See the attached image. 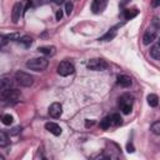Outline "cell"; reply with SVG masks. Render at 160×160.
I'll use <instances>...</instances> for the list:
<instances>
[{
  "label": "cell",
  "mask_w": 160,
  "mask_h": 160,
  "mask_svg": "<svg viewBox=\"0 0 160 160\" xmlns=\"http://www.w3.org/2000/svg\"><path fill=\"white\" fill-rule=\"evenodd\" d=\"M49 61L45 58H34L26 61V66L34 71H42L48 68Z\"/></svg>",
  "instance_id": "cell-1"
},
{
  "label": "cell",
  "mask_w": 160,
  "mask_h": 160,
  "mask_svg": "<svg viewBox=\"0 0 160 160\" xmlns=\"http://www.w3.org/2000/svg\"><path fill=\"white\" fill-rule=\"evenodd\" d=\"M21 96V92L19 90H15V89H8V90H4L0 92V101H4V102H14V101H18Z\"/></svg>",
  "instance_id": "cell-2"
},
{
  "label": "cell",
  "mask_w": 160,
  "mask_h": 160,
  "mask_svg": "<svg viewBox=\"0 0 160 160\" xmlns=\"http://www.w3.org/2000/svg\"><path fill=\"white\" fill-rule=\"evenodd\" d=\"M15 80L21 85V86H25V88H29L34 84V78L28 74V72H24V71H16L15 74Z\"/></svg>",
  "instance_id": "cell-3"
},
{
  "label": "cell",
  "mask_w": 160,
  "mask_h": 160,
  "mask_svg": "<svg viewBox=\"0 0 160 160\" xmlns=\"http://www.w3.org/2000/svg\"><path fill=\"white\" fill-rule=\"evenodd\" d=\"M56 70H58V74L59 75H61V76H68V75H70V74H72L74 71H75V68H74V65L70 62V61H61L59 65H58V68H56Z\"/></svg>",
  "instance_id": "cell-4"
},
{
  "label": "cell",
  "mask_w": 160,
  "mask_h": 160,
  "mask_svg": "<svg viewBox=\"0 0 160 160\" xmlns=\"http://www.w3.org/2000/svg\"><path fill=\"white\" fill-rule=\"evenodd\" d=\"M158 26H150L146 31H145V34H144V36H142V42L145 44V45H149V44H151L155 39H156V32H158Z\"/></svg>",
  "instance_id": "cell-5"
},
{
  "label": "cell",
  "mask_w": 160,
  "mask_h": 160,
  "mask_svg": "<svg viewBox=\"0 0 160 160\" xmlns=\"http://www.w3.org/2000/svg\"><path fill=\"white\" fill-rule=\"evenodd\" d=\"M106 66H108V64L102 59H91V60L88 61V68L90 70L99 71V70H104Z\"/></svg>",
  "instance_id": "cell-6"
},
{
  "label": "cell",
  "mask_w": 160,
  "mask_h": 160,
  "mask_svg": "<svg viewBox=\"0 0 160 160\" xmlns=\"http://www.w3.org/2000/svg\"><path fill=\"white\" fill-rule=\"evenodd\" d=\"M62 114V105L60 102H52L49 106V115L51 118H60V115Z\"/></svg>",
  "instance_id": "cell-7"
},
{
  "label": "cell",
  "mask_w": 160,
  "mask_h": 160,
  "mask_svg": "<svg viewBox=\"0 0 160 160\" xmlns=\"http://www.w3.org/2000/svg\"><path fill=\"white\" fill-rule=\"evenodd\" d=\"M21 14H22V5L20 2H15L12 6V11H11V19H12L14 24H16L19 21Z\"/></svg>",
  "instance_id": "cell-8"
},
{
  "label": "cell",
  "mask_w": 160,
  "mask_h": 160,
  "mask_svg": "<svg viewBox=\"0 0 160 160\" xmlns=\"http://www.w3.org/2000/svg\"><path fill=\"white\" fill-rule=\"evenodd\" d=\"M108 1H109V0H92V4H91V10H92V12H95V14L101 12V11L106 8Z\"/></svg>",
  "instance_id": "cell-9"
},
{
  "label": "cell",
  "mask_w": 160,
  "mask_h": 160,
  "mask_svg": "<svg viewBox=\"0 0 160 160\" xmlns=\"http://www.w3.org/2000/svg\"><path fill=\"white\" fill-rule=\"evenodd\" d=\"M45 129L49 132H51L52 135H55V136H59L61 134V128L55 122H46L45 124Z\"/></svg>",
  "instance_id": "cell-10"
},
{
  "label": "cell",
  "mask_w": 160,
  "mask_h": 160,
  "mask_svg": "<svg viewBox=\"0 0 160 160\" xmlns=\"http://www.w3.org/2000/svg\"><path fill=\"white\" fill-rule=\"evenodd\" d=\"M131 82H132L131 81V78L128 76V75H120L118 78V84L121 85L122 88H129L131 85Z\"/></svg>",
  "instance_id": "cell-11"
},
{
  "label": "cell",
  "mask_w": 160,
  "mask_h": 160,
  "mask_svg": "<svg viewBox=\"0 0 160 160\" xmlns=\"http://www.w3.org/2000/svg\"><path fill=\"white\" fill-rule=\"evenodd\" d=\"M11 86H12V81H11L10 79H6V78L0 79V92L4 91V90L10 89Z\"/></svg>",
  "instance_id": "cell-12"
},
{
  "label": "cell",
  "mask_w": 160,
  "mask_h": 160,
  "mask_svg": "<svg viewBox=\"0 0 160 160\" xmlns=\"http://www.w3.org/2000/svg\"><path fill=\"white\" fill-rule=\"evenodd\" d=\"M150 55L155 59V60H159L160 59V44L156 42L151 49H150Z\"/></svg>",
  "instance_id": "cell-13"
},
{
  "label": "cell",
  "mask_w": 160,
  "mask_h": 160,
  "mask_svg": "<svg viewBox=\"0 0 160 160\" xmlns=\"http://www.w3.org/2000/svg\"><path fill=\"white\" fill-rule=\"evenodd\" d=\"M115 35H116V30H115V28H112V29H110L105 35H102L99 40H101V41H109V40H111V39H114Z\"/></svg>",
  "instance_id": "cell-14"
},
{
  "label": "cell",
  "mask_w": 160,
  "mask_h": 160,
  "mask_svg": "<svg viewBox=\"0 0 160 160\" xmlns=\"http://www.w3.org/2000/svg\"><path fill=\"white\" fill-rule=\"evenodd\" d=\"M41 54H44V55H54L55 54V46H40L39 49H38Z\"/></svg>",
  "instance_id": "cell-15"
},
{
  "label": "cell",
  "mask_w": 160,
  "mask_h": 160,
  "mask_svg": "<svg viewBox=\"0 0 160 160\" xmlns=\"http://www.w3.org/2000/svg\"><path fill=\"white\" fill-rule=\"evenodd\" d=\"M138 14H139V11H138L136 9H132V10L126 9V10H124V18H125L126 20H130V19L135 18Z\"/></svg>",
  "instance_id": "cell-16"
},
{
  "label": "cell",
  "mask_w": 160,
  "mask_h": 160,
  "mask_svg": "<svg viewBox=\"0 0 160 160\" xmlns=\"http://www.w3.org/2000/svg\"><path fill=\"white\" fill-rule=\"evenodd\" d=\"M20 44H22L25 48H29L31 44H32V39L30 38V36H28V35H24V36H20L19 38V40H18Z\"/></svg>",
  "instance_id": "cell-17"
},
{
  "label": "cell",
  "mask_w": 160,
  "mask_h": 160,
  "mask_svg": "<svg viewBox=\"0 0 160 160\" xmlns=\"http://www.w3.org/2000/svg\"><path fill=\"white\" fill-rule=\"evenodd\" d=\"M148 104H149L150 106H152V108L158 106V104H159V98H158V95H155V94L148 95Z\"/></svg>",
  "instance_id": "cell-18"
},
{
  "label": "cell",
  "mask_w": 160,
  "mask_h": 160,
  "mask_svg": "<svg viewBox=\"0 0 160 160\" xmlns=\"http://www.w3.org/2000/svg\"><path fill=\"white\" fill-rule=\"evenodd\" d=\"M10 142L9 140V136L8 134H5L4 131H0V148H4V146H8Z\"/></svg>",
  "instance_id": "cell-19"
},
{
  "label": "cell",
  "mask_w": 160,
  "mask_h": 160,
  "mask_svg": "<svg viewBox=\"0 0 160 160\" xmlns=\"http://www.w3.org/2000/svg\"><path fill=\"white\" fill-rule=\"evenodd\" d=\"M12 121H14V118H12L10 114H4V115L1 116V122H2L4 125H11Z\"/></svg>",
  "instance_id": "cell-20"
},
{
  "label": "cell",
  "mask_w": 160,
  "mask_h": 160,
  "mask_svg": "<svg viewBox=\"0 0 160 160\" xmlns=\"http://www.w3.org/2000/svg\"><path fill=\"white\" fill-rule=\"evenodd\" d=\"M109 118H110V121H111L112 125H116V126H118V125L121 124V120H122V119H121V116H120L119 114H112V115L109 116Z\"/></svg>",
  "instance_id": "cell-21"
},
{
  "label": "cell",
  "mask_w": 160,
  "mask_h": 160,
  "mask_svg": "<svg viewBox=\"0 0 160 160\" xmlns=\"http://www.w3.org/2000/svg\"><path fill=\"white\" fill-rule=\"evenodd\" d=\"M120 109H121V111H122L124 114H130V111H131L132 106H131V104H126V102H120Z\"/></svg>",
  "instance_id": "cell-22"
},
{
  "label": "cell",
  "mask_w": 160,
  "mask_h": 160,
  "mask_svg": "<svg viewBox=\"0 0 160 160\" xmlns=\"http://www.w3.org/2000/svg\"><path fill=\"white\" fill-rule=\"evenodd\" d=\"M110 125H111L110 118H104V119L100 121V128H101V129H104V130H106V129H108Z\"/></svg>",
  "instance_id": "cell-23"
},
{
  "label": "cell",
  "mask_w": 160,
  "mask_h": 160,
  "mask_svg": "<svg viewBox=\"0 0 160 160\" xmlns=\"http://www.w3.org/2000/svg\"><path fill=\"white\" fill-rule=\"evenodd\" d=\"M151 131L155 135H160V121H155L151 124Z\"/></svg>",
  "instance_id": "cell-24"
},
{
  "label": "cell",
  "mask_w": 160,
  "mask_h": 160,
  "mask_svg": "<svg viewBox=\"0 0 160 160\" xmlns=\"http://www.w3.org/2000/svg\"><path fill=\"white\" fill-rule=\"evenodd\" d=\"M120 102L131 104V102H132V96H130V95H124V96H121V99H120Z\"/></svg>",
  "instance_id": "cell-25"
},
{
  "label": "cell",
  "mask_w": 160,
  "mask_h": 160,
  "mask_svg": "<svg viewBox=\"0 0 160 160\" xmlns=\"http://www.w3.org/2000/svg\"><path fill=\"white\" fill-rule=\"evenodd\" d=\"M9 42V39L5 36V35H0V49L6 46V44Z\"/></svg>",
  "instance_id": "cell-26"
},
{
  "label": "cell",
  "mask_w": 160,
  "mask_h": 160,
  "mask_svg": "<svg viewBox=\"0 0 160 160\" xmlns=\"http://www.w3.org/2000/svg\"><path fill=\"white\" fill-rule=\"evenodd\" d=\"M71 11H72V4L71 2H66L65 4V12H66V15H70Z\"/></svg>",
  "instance_id": "cell-27"
},
{
  "label": "cell",
  "mask_w": 160,
  "mask_h": 160,
  "mask_svg": "<svg viewBox=\"0 0 160 160\" xmlns=\"http://www.w3.org/2000/svg\"><path fill=\"white\" fill-rule=\"evenodd\" d=\"M9 40H19V38H20V35L18 34V32H15V34H10V35H8L6 36Z\"/></svg>",
  "instance_id": "cell-28"
},
{
  "label": "cell",
  "mask_w": 160,
  "mask_h": 160,
  "mask_svg": "<svg viewBox=\"0 0 160 160\" xmlns=\"http://www.w3.org/2000/svg\"><path fill=\"white\" fill-rule=\"evenodd\" d=\"M62 10H58L56 11V14H55V18H56V20H61V18H62Z\"/></svg>",
  "instance_id": "cell-29"
},
{
  "label": "cell",
  "mask_w": 160,
  "mask_h": 160,
  "mask_svg": "<svg viewBox=\"0 0 160 160\" xmlns=\"http://www.w3.org/2000/svg\"><path fill=\"white\" fill-rule=\"evenodd\" d=\"M94 124H95L94 120H86V121H85V126H86V128H90V126H92Z\"/></svg>",
  "instance_id": "cell-30"
},
{
  "label": "cell",
  "mask_w": 160,
  "mask_h": 160,
  "mask_svg": "<svg viewBox=\"0 0 160 160\" xmlns=\"http://www.w3.org/2000/svg\"><path fill=\"white\" fill-rule=\"evenodd\" d=\"M19 131H20V128H19V126H15V128H14V129L10 131V134H11V135H16Z\"/></svg>",
  "instance_id": "cell-31"
},
{
  "label": "cell",
  "mask_w": 160,
  "mask_h": 160,
  "mask_svg": "<svg viewBox=\"0 0 160 160\" xmlns=\"http://www.w3.org/2000/svg\"><path fill=\"white\" fill-rule=\"evenodd\" d=\"M126 149H128V151H129V152H134V150H135V149H134V146H132V144H130V142L126 145Z\"/></svg>",
  "instance_id": "cell-32"
},
{
  "label": "cell",
  "mask_w": 160,
  "mask_h": 160,
  "mask_svg": "<svg viewBox=\"0 0 160 160\" xmlns=\"http://www.w3.org/2000/svg\"><path fill=\"white\" fill-rule=\"evenodd\" d=\"M151 5H152L154 8H158V6L160 5V0H152V2H151Z\"/></svg>",
  "instance_id": "cell-33"
},
{
  "label": "cell",
  "mask_w": 160,
  "mask_h": 160,
  "mask_svg": "<svg viewBox=\"0 0 160 160\" xmlns=\"http://www.w3.org/2000/svg\"><path fill=\"white\" fill-rule=\"evenodd\" d=\"M52 2H55V4H58V5H60L61 2H64V0H52Z\"/></svg>",
  "instance_id": "cell-34"
},
{
  "label": "cell",
  "mask_w": 160,
  "mask_h": 160,
  "mask_svg": "<svg viewBox=\"0 0 160 160\" xmlns=\"http://www.w3.org/2000/svg\"><path fill=\"white\" fill-rule=\"evenodd\" d=\"M126 2H129V0H122V1H121V5H125Z\"/></svg>",
  "instance_id": "cell-35"
},
{
  "label": "cell",
  "mask_w": 160,
  "mask_h": 160,
  "mask_svg": "<svg viewBox=\"0 0 160 160\" xmlns=\"http://www.w3.org/2000/svg\"><path fill=\"white\" fill-rule=\"evenodd\" d=\"M0 160H4V156H2L1 154H0Z\"/></svg>",
  "instance_id": "cell-36"
}]
</instances>
